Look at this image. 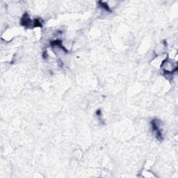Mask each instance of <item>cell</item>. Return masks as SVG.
Masks as SVG:
<instances>
[{
    "label": "cell",
    "mask_w": 178,
    "mask_h": 178,
    "mask_svg": "<svg viewBox=\"0 0 178 178\" xmlns=\"http://www.w3.org/2000/svg\"><path fill=\"white\" fill-rule=\"evenodd\" d=\"M159 121L158 120L154 119L151 122L152 125V128L153 132L155 133L156 137L158 139L162 140L163 139V136H162V130H161V127L159 125Z\"/></svg>",
    "instance_id": "obj_1"
},
{
    "label": "cell",
    "mask_w": 178,
    "mask_h": 178,
    "mask_svg": "<svg viewBox=\"0 0 178 178\" xmlns=\"http://www.w3.org/2000/svg\"><path fill=\"white\" fill-rule=\"evenodd\" d=\"M98 3L99 4V5H100L101 7H102L104 9L106 10H108L109 12H111V9H110L109 6H108L107 4L104 3V2H102V1H99Z\"/></svg>",
    "instance_id": "obj_3"
},
{
    "label": "cell",
    "mask_w": 178,
    "mask_h": 178,
    "mask_svg": "<svg viewBox=\"0 0 178 178\" xmlns=\"http://www.w3.org/2000/svg\"><path fill=\"white\" fill-rule=\"evenodd\" d=\"M31 22H33L31 20V19L29 18L28 14L24 13L23 15L22 18L21 19V24H22L23 27H27V28L30 27V24H31Z\"/></svg>",
    "instance_id": "obj_2"
}]
</instances>
